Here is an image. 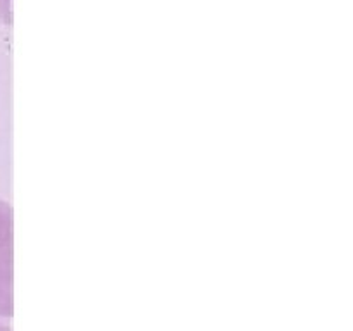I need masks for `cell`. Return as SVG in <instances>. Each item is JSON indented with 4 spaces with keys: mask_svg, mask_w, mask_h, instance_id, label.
I'll list each match as a JSON object with an SVG mask.
<instances>
[{
    "mask_svg": "<svg viewBox=\"0 0 353 331\" xmlns=\"http://www.w3.org/2000/svg\"><path fill=\"white\" fill-rule=\"evenodd\" d=\"M12 312V262H0V316Z\"/></svg>",
    "mask_w": 353,
    "mask_h": 331,
    "instance_id": "obj_2",
    "label": "cell"
},
{
    "mask_svg": "<svg viewBox=\"0 0 353 331\" xmlns=\"http://www.w3.org/2000/svg\"><path fill=\"white\" fill-rule=\"evenodd\" d=\"M14 214L9 202L0 199V262H12Z\"/></svg>",
    "mask_w": 353,
    "mask_h": 331,
    "instance_id": "obj_1",
    "label": "cell"
},
{
    "mask_svg": "<svg viewBox=\"0 0 353 331\" xmlns=\"http://www.w3.org/2000/svg\"><path fill=\"white\" fill-rule=\"evenodd\" d=\"M0 331H9V330H7L6 326H2V324H0Z\"/></svg>",
    "mask_w": 353,
    "mask_h": 331,
    "instance_id": "obj_3",
    "label": "cell"
}]
</instances>
